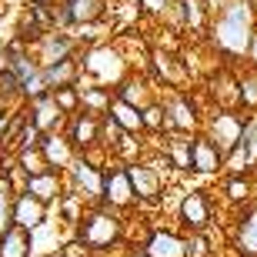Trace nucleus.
Here are the masks:
<instances>
[{
	"label": "nucleus",
	"instance_id": "f257e3e1",
	"mask_svg": "<svg viewBox=\"0 0 257 257\" xmlns=\"http://www.w3.org/2000/svg\"><path fill=\"white\" fill-rule=\"evenodd\" d=\"M210 47L227 60H244L257 34V7L254 0H230L217 17H210Z\"/></svg>",
	"mask_w": 257,
	"mask_h": 257
},
{
	"label": "nucleus",
	"instance_id": "f03ea898",
	"mask_svg": "<svg viewBox=\"0 0 257 257\" xmlns=\"http://www.w3.org/2000/svg\"><path fill=\"white\" fill-rule=\"evenodd\" d=\"M74 237L80 240V244H87L94 254H107V250H114V247L124 244V220L110 207L94 204V207L84 210L80 224L74 227Z\"/></svg>",
	"mask_w": 257,
	"mask_h": 257
},
{
	"label": "nucleus",
	"instance_id": "7ed1b4c3",
	"mask_svg": "<svg viewBox=\"0 0 257 257\" xmlns=\"http://www.w3.org/2000/svg\"><path fill=\"white\" fill-rule=\"evenodd\" d=\"M80 64H84L87 80L97 84V87H107V90H117V87L134 74L127 54L117 47V44H94V47H87Z\"/></svg>",
	"mask_w": 257,
	"mask_h": 257
},
{
	"label": "nucleus",
	"instance_id": "20e7f679",
	"mask_svg": "<svg viewBox=\"0 0 257 257\" xmlns=\"http://www.w3.org/2000/svg\"><path fill=\"white\" fill-rule=\"evenodd\" d=\"M174 220H177V227H181L184 237H187V234H207L210 224H214V204H210V194L200 191V187L181 191Z\"/></svg>",
	"mask_w": 257,
	"mask_h": 257
},
{
	"label": "nucleus",
	"instance_id": "39448f33",
	"mask_svg": "<svg viewBox=\"0 0 257 257\" xmlns=\"http://www.w3.org/2000/svg\"><path fill=\"white\" fill-rule=\"evenodd\" d=\"M164 167H171L167 157H157V161H134L127 164L131 171V184H134V194H137V204H161L164 194H167V177H164ZM174 171V167H171Z\"/></svg>",
	"mask_w": 257,
	"mask_h": 257
},
{
	"label": "nucleus",
	"instance_id": "423d86ee",
	"mask_svg": "<svg viewBox=\"0 0 257 257\" xmlns=\"http://www.w3.org/2000/svg\"><path fill=\"white\" fill-rule=\"evenodd\" d=\"M164 100V110H167V124H171V134H184V137H194V134L204 131V120L207 117L200 114L197 100H194V94L187 90H171L167 97H161Z\"/></svg>",
	"mask_w": 257,
	"mask_h": 257
},
{
	"label": "nucleus",
	"instance_id": "0eeeda50",
	"mask_svg": "<svg viewBox=\"0 0 257 257\" xmlns=\"http://www.w3.org/2000/svg\"><path fill=\"white\" fill-rule=\"evenodd\" d=\"M151 60V80L154 84L167 87V90H191V70H187V60H181L174 50H164V47H151L147 54Z\"/></svg>",
	"mask_w": 257,
	"mask_h": 257
},
{
	"label": "nucleus",
	"instance_id": "6e6552de",
	"mask_svg": "<svg viewBox=\"0 0 257 257\" xmlns=\"http://www.w3.org/2000/svg\"><path fill=\"white\" fill-rule=\"evenodd\" d=\"M107 10H110V0H57L54 20H57V30L94 27L107 17Z\"/></svg>",
	"mask_w": 257,
	"mask_h": 257
},
{
	"label": "nucleus",
	"instance_id": "1a4fd4ad",
	"mask_svg": "<svg viewBox=\"0 0 257 257\" xmlns=\"http://www.w3.org/2000/svg\"><path fill=\"white\" fill-rule=\"evenodd\" d=\"M244 120H247L244 110H214V114L204 120V134L217 144V151L224 154V161H227V154L244 141Z\"/></svg>",
	"mask_w": 257,
	"mask_h": 257
},
{
	"label": "nucleus",
	"instance_id": "9d476101",
	"mask_svg": "<svg viewBox=\"0 0 257 257\" xmlns=\"http://www.w3.org/2000/svg\"><path fill=\"white\" fill-rule=\"evenodd\" d=\"M104 207H110L114 214H124L137 204V194H134L131 184V171H127L124 161H110L104 167Z\"/></svg>",
	"mask_w": 257,
	"mask_h": 257
},
{
	"label": "nucleus",
	"instance_id": "9b49d317",
	"mask_svg": "<svg viewBox=\"0 0 257 257\" xmlns=\"http://www.w3.org/2000/svg\"><path fill=\"white\" fill-rule=\"evenodd\" d=\"M67 191L80 194L90 207L100 204L104 200V167H94L84 157H77V164L67 171Z\"/></svg>",
	"mask_w": 257,
	"mask_h": 257
},
{
	"label": "nucleus",
	"instance_id": "f8f14e48",
	"mask_svg": "<svg viewBox=\"0 0 257 257\" xmlns=\"http://www.w3.org/2000/svg\"><path fill=\"white\" fill-rule=\"evenodd\" d=\"M207 94L217 110H240V74L230 67H217L207 77Z\"/></svg>",
	"mask_w": 257,
	"mask_h": 257
},
{
	"label": "nucleus",
	"instance_id": "ddd939ff",
	"mask_svg": "<svg viewBox=\"0 0 257 257\" xmlns=\"http://www.w3.org/2000/svg\"><path fill=\"white\" fill-rule=\"evenodd\" d=\"M34 57H37L40 67H50V64H57V60H67V57H74V54H80V44H77L74 34H67V30H50V34H44L40 37V44H34Z\"/></svg>",
	"mask_w": 257,
	"mask_h": 257
},
{
	"label": "nucleus",
	"instance_id": "4468645a",
	"mask_svg": "<svg viewBox=\"0 0 257 257\" xmlns=\"http://www.w3.org/2000/svg\"><path fill=\"white\" fill-rule=\"evenodd\" d=\"M40 157H44V164H47V171L67 174L77 164L80 154H77L74 144L67 141V134L57 131V134H44V137H40Z\"/></svg>",
	"mask_w": 257,
	"mask_h": 257
},
{
	"label": "nucleus",
	"instance_id": "2eb2a0df",
	"mask_svg": "<svg viewBox=\"0 0 257 257\" xmlns=\"http://www.w3.org/2000/svg\"><path fill=\"white\" fill-rule=\"evenodd\" d=\"M220 171H224V154L217 151V144L210 141L204 131L194 134V137H191V174L217 177Z\"/></svg>",
	"mask_w": 257,
	"mask_h": 257
},
{
	"label": "nucleus",
	"instance_id": "dca6fc26",
	"mask_svg": "<svg viewBox=\"0 0 257 257\" xmlns=\"http://www.w3.org/2000/svg\"><path fill=\"white\" fill-rule=\"evenodd\" d=\"M17 191L30 194V197L44 200L47 207H54L60 197L67 194V174H54V171H44V174H34V177H24Z\"/></svg>",
	"mask_w": 257,
	"mask_h": 257
},
{
	"label": "nucleus",
	"instance_id": "f3484780",
	"mask_svg": "<svg viewBox=\"0 0 257 257\" xmlns=\"http://www.w3.org/2000/svg\"><path fill=\"white\" fill-rule=\"evenodd\" d=\"M67 141L77 147V154H84V151H94V147H104L100 144V117L94 114H74V117H67Z\"/></svg>",
	"mask_w": 257,
	"mask_h": 257
},
{
	"label": "nucleus",
	"instance_id": "a211bd4d",
	"mask_svg": "<svg viewBox=\"0 0 257 257\" xmlns=\"http://www.w3.org/2000/svg\"><path fill=\"white\" fill-rule=\"evenodd\" d=\"M141 250L147 257H187V237L174 227H154L144 237Z\"/></svg>",
	"mask_w": 257,
	"mask_h": 257
},
{
	"label": "nucleus",
	"instance_id": "6ab92c4d",
	"mask_svg": "<svg viewBox=\"0 0 257 257\" xmlns=\"http://www.w3.org/2000/svg\"><path fill=\"white\" fill-rule=\"evenodd\" d=\"M47 220H50V207L44 204V200L30 197V194H24V191L14 194V227L34 234V230L44 227Z\"/></svg>",
	"mask_w": 257,
	"mask_h": 257
},
{
	"label": "nucleus",
	"instance_id": "aec40b11",
	"mask_svg": "<svg viewBox=\"0 0 257 257\" xmlns=\"http://www.w3.org/2000/svg\"><path fill=\"white\" fill-rule=\"evenodd\" d=\"M84 50H80V54H74V57H67V60H57V64H50V67H40L44 84H47L50 94H54V90H60V87H77L80 80H84V64H80Z\"/></svg>",
	"mask_w": 257,
	"mask_h": 257
},
{
	"label": "nucleus",
	"instance_id": "412c9836",
	"mask_svg": "<svg viewBox=\"0 0 257 257\" xmlns=\"http://www.w3.org/2000/svg\"><path fill=\"white\" fill-rule=\"evenodd\" d=\"M114 97H117V100H124V104H131V107H137V110L151 107L154 100H161V94H157V84H154L151 77L137 74V70H134V74L127 77L120 87H117Z\"/></svg>",
	"mask_w": 257,
	"mask_h": 257
},
{
	"label": "nucleus",
	"instance_id": "4be33fe9",
	"mask_svg": "<svg viewBox=\"0 0 257 257\" xmlns=\"http://www.w3.org/2000/svg\"><path fill=\"white\" fill-rule=\"evenodd\" d=\"M27 110H30V124L37 127L40 134H57V131L67 127V114L57 107L54 94H44V97H37V100H30Z\"/></svg>",
	"mask_w": 257,
	"mask_h": 257
},
{
	"label": "nucleus",
	"instance_id": "5701e85b",
	"mask_svg": "<svg viewBox=\"0 0 257 257\" xmlns=\"http://www.w3.org/2000/svg\"><path fill=\"white\" fill-rule=\"evenodd\" d=\"M234 250L240 257H257V204L244 207L234 224Z\"/></svg>",
	"mask_w": 257,
	"mask_h": 257
},
{
	"label": "nucleus",
	"instance_id": "b1692460",
	"mask_svg": "<svg viewBox=\"0 0 257 257\" xmlns=\"http://www.w3.org/2000/svg\"><path fill=\"white\" fill-rule=\"evenodd\" d=\"M161 154L177 174H191V137H184V134L161 137Z\"/></svg>",
	"mask_w": 257,
	"mask_h": 257
},
{
	"label": "nucleus",
	"instance_id": "393cba45",
	"mask_svg": "<svg viewBox=\"0 0 257 257\" xmlns=\"http://www.w3.org/2000/svg\"><path fill=\"white\" fill-rule=\"evenodd\" d=\"M77 90H80V110H84V114L104 117L107 110H110V104H114V90L97 87V84H90V80H80Z\"/></svg>",
	"mask_w": 257,
	"mask_h": 257
},
{
	"label": "nucleus",
	"instance_id": "a878e982",
	"mask_svg": "<svg viewBox=\"0 0 257 257\" xmlns=\"http://www.w3.org/2000/svg\"><path fill=\"white\" fill-rule=\"evenodd\" d=\"M107 117H110L124 134H131V137H144V110H137V107H131V104H124V100H117V97H114V104H110Z\"/></svg>",
	"mask_w": 257,
	"mask_h": 257
},
{
	"label": "nucleus",
	"instance_id": "bb28decb",
	"mask_svg": "<svg viewBox=\"0 0 257 257\" xmlns=\"http://www.w3.org/2000/svg\"><path fill=\"white\" fill-rule=\"evenodd\" d=\"M220 194H224L230 204H247L250 194H254V181H250V174H227L224 184H220Z\"/></svg>",
	"mask_w": 257,
	"mask_h": 257
},
{
	"label": "nucleus",
	"instance_id": "cd10ccee",
	"mask_svg": "<svg viewBox=\"0 0 257 257\" xmlns=\"http://www.w3.org/2000/svg\"><path fill=\"white\" fill-rule=\"evenodd\" d=\"M0 257H30V234L10 227L0 234Z\"/></svg>",
	"mask_w": 257,
	"mask_h": 257
},
{
	"label": "nucleus",
	"instance_id": "c85d7f7f",
	"mask_svg": "<svg viewBox=\"0 0 257 257\" xmlns=\"http://www.w3.org/2000/svg\"><path fill=\"white\" fill-rule=\"evenodd\" d=\"M240 110L257 114V70H250V67L240 74Z\"/></svg>",
	"mask_w": 257,
	"mask_h": 257
},
{
	"label": "nucleus",
	"instance_id": "c756f323",
	"mask_svg": "<svg viewBox=\"0 0 257 257\" xmlns=\"http://www.w3.org/2000/svg\"><path fill=\"white\" fill-rule=\"evenodd\" d=\"M54 100H57V107L67 117L80 114V90H77V87H60V90H54Z\"/></svg>",
	"mask_w": 257,
	"mask_h": 257
},
{
	"label": "nucleus",
	"instance_id": "7c9ffc66",
	"mask_svg": "<svg viewBox=\"0 0 257 257\" xmlns=\"http://www.w3.org/2000/svg\"><path fill=\"white\" fill-rule=\"evenodd\" d=\"M244 147H247L250 154V164L257 167V114H247V120H244Z\"/></svg>",
	"mask_w": 257,
	"mask_h": 257
},
{
	"label": "nucleus",
	"instance_id": "2f4dec72",
	"mask_svg": "<svg viewBox=\"0 0 257 257\" xmlns=\"http://www.w3.org/2000/svg\"><path fill=\"white\" fill-rule=\"evenodd\" d=\"M187 257H214L207 234H187Z\"/></svg>",
	"mask_w": 257,
	"mask_h": 257
},
{
	"label": "nucleus",
	"instance_id": "473e14b6",
	"mask_svg": "<svg viewBox=\"0 0 257 257\" xmlns=\"http://www.w3.org/2000/svg\"><path fill=\"white\" fill-rule=\"evenodd\" d=\"M137 7H141V14H147V17H164V14L174 10V0H137Z\"/></svg>",
	"mask_w": 257,
	"mask_h": 257
},
{
	"label": "nucleus",
	"instance_id": "72a5a7b5",
	"mask_svg": "<svg viewBox=\"0 0 257 257\" xmlns=\"http://www.w3.org/2000/svg\"><path fill=\"white\" fill-rule=\"evenodd\" d=\"M60 257H94V250L87 247V244H80L77 237H70L64 244V250H60Z\"/></svg>",
	"mask_w": 257,
	"mask_h": 257
},
{
	"label": "nucleus",
	"instance_id": "f704fd0d",
	"mask_svg": "<svg viewBox=\"0 0 257 257\" xmlns=\"http://www.w3.org/2000/svg\"><path fill=\"white\" fill-rule=\"evenodd\" d=\"M227 4H230V0H204V7H207L210 17H217V14H220L224 7H227Z\"/></svg>",
	"mask_w": 257,
	"mask_h": 257
},
{
	"label": "nucleus",
	"instance_id": "c9c22d12",
	"mask_svg": "<svg viewBox=\"0 0 257 257\" xmlns=\"http://www.w3.org/2000/svg\"><path fill=\"white\" fill-rule=\"evenodd\" d=\"M244 60H247V67H250V70H257V34H254V40H250L247 57H244Z\"/></svg>",
	"mask_w": 257,
	"mask_h": 257
},
{
	"label": "nucleus",
	"instance_id": "e433bc0d",
	"mask_svg": "<svg viewBox=\"0 0 257 257\" xmlns=\"http://www.w3.org/2000/svg\"><path fill=\"white\" fill-rule=\"evenodd\" d=\"M131 257H147V254H144V250H134V254Z\"/></svg>",
	"mask_w": 257,
	"mask_h": 257
},
{
	"label": "nucleus",
	"instance_id": "4c0bfd02",
	"mask_svg": "<svg viewBox=\"0 0 257 257\" xmlns=\"http://www.w3.org/2000/svg\"><path fill=\"white\" fill-rule=\"evenodd\" d=\"M254 7H257V0H254Z\"/></svg>",
	"mask_w": 257,
	"mask_h": 257
}]
</instances>
